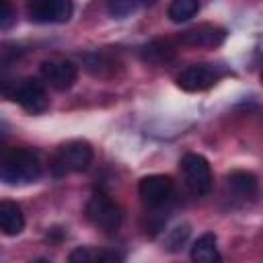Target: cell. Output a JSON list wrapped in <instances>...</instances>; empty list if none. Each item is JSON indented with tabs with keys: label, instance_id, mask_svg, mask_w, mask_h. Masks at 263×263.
Listing matches in <instances>:
<instances>
[{
	"label": "cell",
	"instance_id": "cell-1",
	"mask_svg": "<svg viewBox=\"0 0 263 263\" xmlns=\"http://www.w3.org/2000/svg\"><path fill=\"white\" fill-rule=\"evenodd\" d=\"M0 95L18 103L27 113H43L49 107L47 92L41 82L33 78L25 80H0Z\"/></svg>",
	"mask_w": 263,
	"mask_h": 263
},
{
	"label": "cell",
	"instance_id": "cell-2",
	"mask_svg": "<svg viewBox=\"0 0 263 263\" xmlns=\"http://www.w3.org/2000/svg\"><path fill=\"white\" fill-rule=\"evenodd\" d=\"M41 175L39 156L33 150L18 148L12 150L0 164V181L8 185H27L37 181Z\"/></svg>",
	"mask_w": 263,
	"mask_h": 263
},
{
	"label": "cell",
	"instance_id": "cell-3",
	"mask_svg": "<svg viewBox=\"0 0 263 263\" xmlns=\"http://www.w3.org/2000/svg\"><path fill=\"white\" fill-rule=\"evenodd\" d=\"M92 162V148L86 140H72L60 146V150L53 156V173L58 177L70 175V173H82Z\"/></svg>",
	"mask_w": 263,
	"mask_h": 263
},
{
	"label": "cell",
	"instance_id": "cell-4",
	"mask_svg": "<svg viewBox=\"0 0 263 263\" xmlns=\"http://www.w3.org/2000/svg\"><path fill=\"white\" fill-rule=\"evenodd\" d=\"M86 216L88 220L103 232H117L121 226V210L119 205L103 191H97L90 195L86 203Z\"/></svg>",
	"mask_w": 263,
	"mask_h": 263
},
{
	"label": "cell",
	"instance_id": "cell-5",
	"mask_svg": "<svg viewBox=\"0 0 263 263\" xmlns=\"http://www.w3.org/2000/svg\"><path fill=\"white\" fill-rule=\"evenodd\" d=\"M181 171L187 187L195 195H208L212 191V168L210 162L195 152H189L181 158Z\"/></svg>",
	"mask_w": 263,
	"mask_h": 263
},
{
	"label": "cell",
	"instance_id": "cell-6",
	"mask_svg": "<svg viewBox=\"0 0 263 263\" xmlns=\"http://www.w3.org/2000/svg\"><path fill=\"white\" fill-rule=\"evenodd\" d=\"M27 12L35 23H66L74 4L72 0H27Z\"/></svg>",
	"mask_w": 263,
	"mask_h": 263
},
{
	"label": "cell",
	"instance_id": "cell-7",
	"mask_svg": "<svg viewBox=\"0 0 263 263\" xmlns=\"http://www.w3.org/2000/svg\"><path fill=\"white\" fill-rule=\"evenodd\" d=\"M220 78V70L212 64H191L179 72L177 84L187 92H199L214 86Z\"/></svg>",
	"mask_w": 263,
	"mask_h": 263
},
{
	"label": "cell",
	"instance_id": "cell-8",
	"mask_svg": "<svg viewBox=\"0 0 263 263\" xmlns=\"http://www.w3.org/2000/svg\"><path fill=\"white\" fill-rule=\"evenodd\" d=\"M138 193L148 208H162L173 197V179L166 175H148L140 179Z\"/></svg>",
	"mask_w": 263,
	"mask_h": 263
},
{
	"label": "cell",
	"instance_id": "cell-9",
	"mask_svg": "<svg viewBox=\"0 0 263 263\" xmlns=\"http://www.w3.org/2000/svg\"><path fill=\"white\" fill-rule=\"evenodd\" d=\"M43 80L55 90H68L78 78V68L70 60H47L41 64Z\"/></svg>",
	"mask_w": 263,
	"mask_h": 263
},
{
	"label": "cell",
	"instance_id": "cell-10",
	"mask_svg": "<svg viewBox=\"0 0 263 263\" xmlns=\"http://www.w3.org/2000/svg\"><path fill=\"white\" fill-rule=\"evenodd\" d=\"M226 39V31L212 23L195 25L179 35V41L189 47H218Z\"/></svg>",
	"mask_w": 263,
	"mask_h": 263
},
{
	"label": "cell",
	"instance_id": "cell-11",
	"mask_svg": "<svg viewBox=\"0 0 263 263\" xmlns=\"http://www.w3.org/2000/svg\"><path fill=\"white\" fill-rule=\"evenodd\" d=\"M25 228V216L18 203L10 199H0V230L6 236H16Z\"/></svg>",
	"mask_w": 263,
	"mask_h": 263
},
{
	"label": "cell",
	"instance_id": "cell-12",
	"mask_svg": "<svg viewBox=\"0 0 263 263\" xmlns=\"http://www.w3.org/2000/svg\"><path fill=\"white\" fill-rule=\"evenodd\" d=\"M175 51H177V47L171 39H154V41H150L142 47L140 55L146 64L162 66V64H168L175 58Z\"/></svg>",
	"mask_w": 263,
	"mask_h": 263
},
{
	"label": "cell",
	"instance_id": "cell-13",
	"mask_svg": "<svg viewBox=\"0 0 263 263\" xmlns=\"http://www.w3.org/2000/svg\"><path fill=\"white\" fill-rule=\"evenodd\" d=\"M191 259L197 263H216L220 261L218 253V238L214 232H203L191 247Z\"/></svg>",
	"mask_w": 263,
	"mask_h": 263
},
{
	"label": "cell",
	"instance_id": "cell-14",
	"mask_svg": "<svg viewBox=\"0 0 263 263\" xmlns=\"http://www.w3.org/2000/svg\"><path fill=\"white\" fill-rule=\"evenodd\" d=\"M228 187L242 199H253L257 195V177L249 171H234L228 175Z\"/></svg>",
	"mask_w": 263,
	"mask_h": 263
},
{
	"label": "cell",
	"instance_id": "cell-15",
	"mask_svg": "<svg viewBox=\"0 0 263 263\" xmlns=\"http://www.w3.org/2000/svg\"><path fill=\"white\" fill-rule=\"evenodd\" d=\"M199 12L197 0H173L168 4V18L173 23H185Z\"/></svg>",
	"mask_w": 263,
	"mask_h": 263
},
{
	"label": "cell",
	"instance_id": "cell-16",
	"mask_svg": "<svg viewBox=\"0 0 263 263\" xmlns=\"http://www.w3.org/2000/svg\"><path fill=\"white\" fill-rule=\"evenodd\" d=\"M187 238H189V226H187V224L177 226V228H173V230L166 234V249L175 253V251H179V249L185 245Z\"/></svg>",
	"mask_w": 263,
	"mask_h": 263
},
{
	"label": "cell",
	"instance_id": "cell-17",
	"mask_svg": "<svg viewBox=\"0 0 263 263\" xmlns=\"http://www.w3.org/2000/svg\"><path fill=\"white\" fill-rule=\"evenodd\" d=\"M138 8L136 0H109V12L115 18H125Z\"/></svg>",
	"mask_w": 263,
	"mask_h": 263
},
{
	"label": "cell",
	"instance_id": "cell-18",
	"mask_svg": "<svg viewBox=\"0 0 263 263\" xmlns=\"http://www.w3.org/2000/svg\"><path fill=\"white\" fill-rule=\"evenodd\" d=\"M14 23V10L10 0H0V29H8Z\"/></svg>",
	"mask_w": 263,
	"mask_h": 263
},
{
	"label": "cell",
	"instance_id": "cell-19",
	"mask_svg": "<svg viewBox=\"0 0 263 263\" xmlns=\"http://www.w3.org/2000/svg\"><path fill=\"white\" fill-rule=\"evenodd\" d=\"M18 58V49L12 45H0V68L10 66Z\"/></svg>",
	"mask_w": 263,
	"mask_h": 263
},
{
	"label": "cell",
	"instance_id": "cell-20",
	"mask_svg": "<svg viewBox=\"0 0 263 263\" xmlns=\"http://www.w3.org/2000/svg\"><path fill=\"white\" fill-rule=\"evenodd\" d=\"M72 263H82V261H92L95 259V255L88 251V249H84V247H78V249H74L72 253H70V257H68Z\"/></svg>",
	"mask_w": 263,
	"mask_h": 263
},
{
	"label": "cell",
	"instance_id": "cell-21",
	"mask_svg": "<svg viewBox=\"0 0 263 263\" xmlns=\"http://www.w3.org/2000/svg\"><path fill=\"white\" fill-rule=\"evenodd\" d=\"M95 259L97 261H121V255H117V253H101Z\"/></svg>",
	"mask_w": 263,
	"mask_h": 263
},
{
	"label": "cell",
	"instance_id": "cell-22",
	"mask_svg": "<svg viewBox=\"0 0 263 263\" xmlns=\"http://www.w3.org/2000/svg\"><path fill=\"white\" fill-rule=\"evenodd\" d=\"M138 4H144V6H148V4H154L156 0H136Z\"/></svg>",
	"mask_w": 263,
	"mask_h": 263
}]
</instances>
